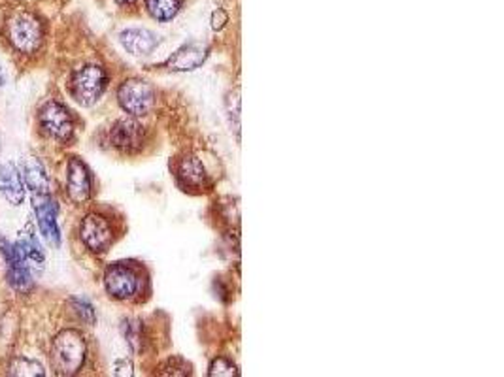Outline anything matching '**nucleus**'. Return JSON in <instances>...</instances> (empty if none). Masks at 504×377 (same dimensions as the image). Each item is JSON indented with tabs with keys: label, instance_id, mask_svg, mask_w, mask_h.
<instances>
[{
	"label": "nucleus",
	"instance_id": "1",
	"mask_svg": "<svg viewBox=\"0 0 504 377\" xmlns=\"http://www.w3.org/2000/svg\"><path fill=\"white\" fill-rule=\"evenodd\" d=\"M104 289L110 298L136 302L150 293V274L142 263L118 261L104 272Z\"/></svg>",
	"mask_w": 504,
	"mask_h": 377
},
{
	"label": "nucleus",
	"instance_id": "2",
	"mask_svg": "<svg viewBox=\"0 0 504 377\" xmlns=\"http://www.w3.org/2000/svg\"><path fill=\"white\" fill-rule=\"evenodd\" d=\"M6 38L17 53L34 55L45 40L44 23L33 12L17 10L6 21Z\"/></svg>",
	"mask_w": 504,
	"mask_h": 377
},
{
	"label": "nucleus",
	"instance_id": "3",
	"mask_svg": "<svg viewBox=\"0 0 504 377\" xmlns=\"http://www.w3.org/2000/svg\"><path fill=\"white\" fill-rule=\"evenodd\" d=\"M87 357V343L74 328L61 330L53 340L52 364L59 375H74L82 370Z\"/></svg>",
	"mask_w": 504,
	"mask_h": 377
},
{
	"label": "nucleus",
	"instance_id": "4",
	"mask_svg": "<svg viewBox=\"0 0 504 377\" xmlns=\"http://www.w3.org/2000/svg\"><path fill=\"white\" fill-rule=\"evenodd\" d=\"M38 127L45 138L55 144H71L76 134V121L73 111L57 101L45 102L38 113Z\"/></svg>",
	"mask_w": 504,
	"mask_h": 377
},
{
	"label": "nucleus",
	"instance_id": "5",
	"mask_svg": "<svg viewBox=\"0 0 504 377\" xmlns=\"http://www.w3.org/2000/svg\"><path fill=\"white\" fill-rule=\"evenodd\" d=\"M170 170L181 191L199 195L212 188V178L200 157H197L195 153H183L172 159Z\"/></svg>",
	"mask_w": 504,
	"mask_h": 377
},
{
	"label": "nucleus",
	"instance_id": "6",
	"mask_svg": "<svg viewBox=\"0 0 504 377\" xmlns=\"http://www.w3.org/2000/svg\"><path fill=\"white\" fill-rule=\"evenodd\" d=\"M106 89H108V72L101 64L82 66L80 70H76L71 80L73 99L85 108L97 104L102 99Z\"/></svg>",
	"mask_w": 504,
	"mask_h": 377
},
{
	"label": "nucleus",
	"instance_id": "7",
	"mask_svg": "<svg viewBox=\"0 0 504 377\" xmlns=\"http://www.w3.org/2000/svg\"><path fill=\"white\" fill-rule=\"evenodd\" d=\"M118 238V230L113 221L102 211H91L80 225V240L91 253H106Z\"/></svg>",
	"mask_w": 504,
	"mask_h": 377
},
{
	"label": "nucleus",
	"instance_id": "8",
	"mask_svg": "<svg viewBox=\"0 0 504 377\" xmlns=\"http://www.w3.org/2000/svg\"><path fill=\"white\" fill-rule=\"evenodd\" d=\"M108 141L113 150L123 155H136L144 150L148 132L146 127L136 121L134 117H125V120H120L110 127Z\"/></svg>",
	"mask_w": 504,
	"mask_h": 377
},
{
	"label": "nucleus",
	"instance_id": "9",
	"mask_svg": "<svg viewBox=\"0 0 504 377\" xmlns=\"http://www.w3.org/2000/svg\"><path fill=\"white\" fill-rule=\"evenodd\" d=\"M118 102L131 117H142L150 113L155 104V91L148 82L131 78L120 85Z\"/></svg>",
	"mask_w": 504,
	"mask_h": 377
},
{
	"label": "nucleus",
	"instance_id": "10",
	"mask_svg": "<svg viewBox=\"0 0 504 377\" xmlns=\"http://www.w3.org/2000/svg\"><path fill=\"white\" fill-rule=\"evenodd\" d=\"M66 193L76 204H83L93 195V174L80 157H71L66 164Z\"/></svg>",
	"mask_w": 504,
	"mask_h": 377
},
{
	"label": "nucleus",
	"instance_id": "11",
	"mask_svg": "<svg viewBox=\"0 0 504 377\" xmlns=\"http://www.w3.org/2000/svg\"><path fill=\"white\" fill-rule=\"evenodd\" d=\"M0 249L6 258V268H8V281L15 291L25 293L33 285V268L25 261V256L21 255L15 244H10L6 240H0Z\"/></svg>",
	"mask_w": 504,
	"mask_h": 377
},
{
	"label": "nucleus",
	"instance_id": "12",
	"mask_svg": "<svg viewBox=\"0 0 504 377\" xmlns=\"http://www.w3.org/2000/svg\"><path fill=\"white\" fill-rule=\"evenodd\" d=\"M34 211H36V219H38V227H40L42 234L53 246H59L61 244V232H59V225H57L59 208L55 204V200L50 197V193L34 197Z\"/></svg>",
	"mask_w": 504,
	"mask_h": 377
},
{
	"label": "nucleus",
	"instance_id": "13",
	"mask_svg": "<svg viewBox=\"0 0 504 377\" xmlns=\"http://www.w3.org/2000/svg\"><path fill=\"white\" fill-rule=\"evenodd\" d=\"M206 57H208V47L202 44H186L167 59L163 68H169L172 72H189V70L202 66Z\"/></svg>",
	"mask_w": 504,
	"mask_h": 377
},
{
	"label": "nucleus",
	"instance_id": "14",
	"mask_svg": "<svg viewBox=\"0 0 504 377\" xmlns=\"http://www.w3.org/2000/svg\"><path fill=\"white\" fill-rule=\"evenodd\" d=\"M120 42L131 55L136 57L153 53L159 45L157 34L148 29H127L120 34Z\"/></svg>",
	"mask_w": 504,
	"mask_h": 377
},
{
	"label": "nucleus",
	"instance_id": "15",
	"mask_svg": "<svg viewBox=\"0 0 504 377\" xmlns=\"http://www.w3.org/2000/svg\"><path fill=\"white\" fill-rule=\"evenodd\" d=\"M0 193L15 206L25 198V181H23V176L12 162H6L0 167Z\"/></svg>",
	"mask_w": 504,
	"mask_h": 377
},
{
	"label": "nucleus",
	"instance_id": "16",
	"mask_svg": "<svg viewBox=\"0 0 504 377\" xmlns=\"http://www.w3.org/2000/svg\"><path fill=\"white\" fill-rule=\"evenodd\" d=\"M23 179L27 181V185L33 188L34 195H45L50 191L48 172H45L44 164L34 157L25 162V174H23Z\"/></svg>",
	"mask_w": 504,
	"mask_h": 377
},
{
	"label": "nucleus",
	"instance_id": "17",
	"mask_svg": "<svg viewBox=\"0 0 504 377\" xmlns=\"http://www.w3.org/2000/svg\"><path fill=\"white\" fill-rule=\"evenodd\" d=\"M15 246H17V249L21 251V255L25 256V261L29 263V266H31L33 270H42L45 258H44L42 247H40V244L36 242V238L33 236V232L23 236V238H21Z\"/></svg>",
	"mask_w": 504,
	"mask_h": 377
},
{
	"label": "nucleus",
	"instance_id": "18",
	"mask_svg": "<svg viewBox=\"0 0 504 377\" xmlns=\"http://www.w3.org/2000/svg\"><path fill=\"white\" fill-rule=\"evenodd\" d=\"M146 8L153 19L167 23L179 14L181 0H146Z\"/></svg>",
	"mask_w": 504,
	"mask_h": 377
},
{
	"label": "nucleus",
	"instance_id": "19",
	"mask_svg": "<svg viewBox=\"0 0 504 377\" xmlns=\"http://www.w3.org/2000/svg\"><path fill=\"white\" fill-rule=\"evenodd\" d=\"M123 334L127 343L132 347V351H141L144 334H142V324L141 321H125L123 323Z\"/></svg>",
	"mask_w": 504,
	"mask_h": 377
},
{
	"label": "nucleus",
	"instance_id": "20",
	"mask_svg": "<svg viewBox=\"0 0 504 377\" xmlns=\"http://www.w3.org/2000/svg\"><path fill=\"white\" fill-rule=\"evenodd\" d=\"M208 375L210 377H233V375H240V372L231 359L218 357L212 361V364L208 368Z\"/></svg>",
	"mask_w": 504,
	"mask_h": 377
},
{
	"label": "nucleus",
	"instance_id": "21",
	"mask_svg": "<svg viewBox=\"0 0 504 377\" xmlns=\"http://www.w3.org/2000/svg\"><path fill=\"white\" fill-rule=\"evenodd\" d=\"M10 373H14V375H44V368L36 361L15 359L10 364Z\"/></svg>",
	"mask_w": 504,
	"mask_h": 377
},
{
	"label": "nucleus",
	"instance_id": "22",
	"mask_svg": "<svg viewBox=\"0 0 504 377\" xmlns=\"http://www.w3.org/2000/svg\"><path fill=\"white\" fill-rule=\"evenodd\" d=\"M71 304H73V308H74V312L78 314V317L83 321V323H87V324H95V310H93V305H91L87 300H83V298H73L71 300Z\"/></svg>",
	"mask_w": 504,
	"mask_h": 377
},
{
	"label": "nucleus",
	"instance_id": "23",
	"mask_svg": "<svg viewBox=\"0 0 504 377\" xmlns=\"http://www.w3.org/2000/svg\"><path fill=\"white\" fill-rule=\"evenodd\" d=\"M227 23H228V15L223 10H216L212 14V27H214V31H221L227 25Z\"/></svg>",
	"mask_w": 504,
	"mask_h": 377
},
{
	"label": "nucleus",
	"instance_id": "24",
	"mask_svg": "<svg viewBox=\"0 0 504 377\" xmlns=\"http://www.w3.org/2000/svg\"><path fill=\"white\" fill-rule=\"evenodd\" d=\"M118 5H121V6H131V5H134L136 0H116Z\"/></svg>",
	"mask_w": 504,
	"mask_h": 377
},
{
	"label": "nucleus",
	"instance_id": "25",
	"mask_svg": "<svg viewBox=\"0 0 504 377\" xmlns=\"http://www.w3.org/2000/svg\"><path fill=\"white\" fill-rule=\"evenodd\" d=\"M5 83V76H3V70H0V85Z\"/></svg>",
	"mask_w": 504,
	"mask_h": 377
}]
</instances>
